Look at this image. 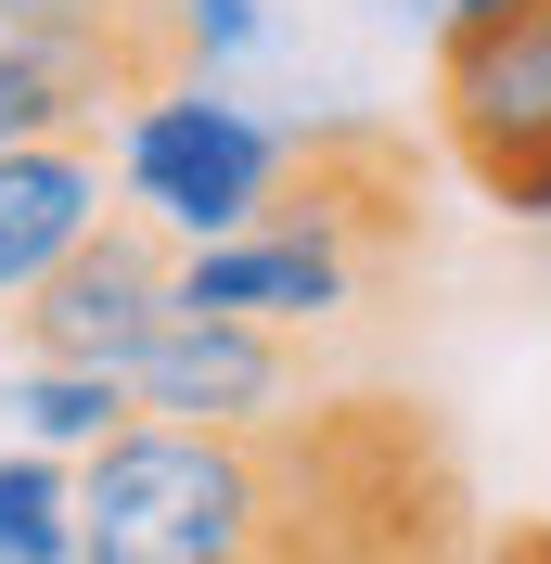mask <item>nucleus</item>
Segmentation results:
<instances>
[{
  "mask_svg": "<svg viewBox=\"0 0 551 564\" xmlns=\"http://www.w3.org/2000/svg\"><path fill=\"white\" fill-rule=\"evenodd\" d=\"M77 564H295L270 436L129 423L77 462Z\"/></svg>",
  "mask_w": 551,
  "mask_h": 564,
  "instance_id": "nucleus-1",
  "label": "nucleus"
},
{
  "mask_svg": "<svg viewBox=\"0 0 551 564\" xmlns=\"http://www.w3.org/2000/svg\"><path fill=\"white\" fill-rule=\"evenodd\" d=\"M270 39H282L270 0H154V52H168V77H244Z\"/></svg>",
  "mask_w": 551,
  "mask_h": 564,
  "instance_id": "nucleus-11",
  "label": "nucleus"
},
{
  "mask_svg": "<svg viewBox=\"0 0 551 564\" xmlns=\"http://www.w3.org/2000/svg\"><path fill=\"white\" fill-rule=\"evenodd\" d=\"M180 308V245L168 231H141L129 206L90 231V245L65 257V270L39 282L26 308H13V334H26V359H77V372H129L141 334Z\"/></svg>",
  "mask_w": 551,
  "mask_h": 564,
  "instance_id": "nucleus-5",
  "label": "nucleus"
},
{
  "mask_svg": "<svg viewBox=\"0 0 551 564\" xmlns=\"http://www.w3.org/2000/svg\"><path fill=\"white\" fill-rule=\"evenodd\" d=\"M0 564H77V462L0 449Z\"/></svg>",
  "mask_w": 551,
  "mask_h": 564,
  "instance_id": "nucleus-10",
  "label": "nucleus"
},
{
  "mask_svg": "<svg viewBox=\"0 0 551 564\" xmlns=\"http://www.w3.org/2000/svg\"><path fill=\"white\" fill-rule=\"evenodd\" d=\"M500 13H526V0H449L436 26H500Z\"/></svg>",
  "mask_w": 551,
  "mask_h": 564,
  "instance_id": "nucleus-13",
  "label": "nucleus"
},
{
  "mask_svg": "<svg viewBox=\"0 0 551 564\" xmlns=\"http://www.w3.org/2000/svg\"><path fill=\"white\" fill-rule=\"evenodd\" d=\"M141 423H206V436H282L295 423V334L231 308H168L129 359Z\"/></svg>",
  "mask_w": 551,
  "mask_h": 564,
  "instance_id": "nucleus-3",
  "label": "nucleus"
},
{
  "mask_svg": "<svg viewBox=\"0 0 551 564\" xmlns=\"http://www.w3.org/2000/svg\"><path fill=\"white\" fill-rule=\"evenodd\" d=\"M104 116H116L104 77H77V65H52V52H13V39H0V154H13V141H77V129H104Z\"/></svg>",
  "mask_w": 551,
  "mask_h": 564,
  "instance_id": "nucleus-9",
  "label": "nucleus"
},
{
  "mask_svg": "<svg viewBox=\"0 0 551 564\" xmlns=\"http://www.w3.org/2000/svg\"><path fill=\"white\" fill-rule=\"evenodd\" d=\"M104 154H116V206H129L141 231L218 245V231H257V218L282 206V180H295L309 141L270 129L231 77H154V90L116 104Z\"/></svg>",
  "mask_w": 551,
  "mask_h": 564,
  "instance_id": "nucleus-2",
  "label": "nucleus"
},
{
  "mask_svg": "<svg viewBox=\"0 0 551 564\" xmlns=\"http://www.w3.org/2000/svg\"><path fill=\"white\" fill-rule=\"evenodd\" d=\"M0 411H13V449H52V462H90L104 436H129V372H77V359H26L0 372Z\"/></svg>",
  "mask_w": 551,
  "mask_h": 564,
  "instance_id": "nucleus-8",
  "label": "nucleus"
},
{
  "mask_svg": "<svg viewBox=\"0 0 551 564\" xmlns=\"http://www.w3.org/2000/svg\"><path fill=\"white\" fill-rule=\"evenodd\" d=\"M0 39H13V52H52V65H77V77H104L116 104L168 77L154 0H0Z\"/></svg>",
  "mask_w": 551,
  "mask_h": 564,
  "instance_id": "nucleus-7",
  "label": "nucleus"
},
{
  "mask_svg": "<svg viewBox=\"0 0 551 564\" xmlns=\"http://www.w3.org/2000/svg\"><path fill=\"white\" fill-rule=\"evenodd\" d=\"M104 218H116V154H104V129L13 141V154H0V308H26V295L65 270Z\"/></svg>",
  "mask_w": 551,
  "mask_h": 564,
  "instance_id": "nucleus-6",
  "label": "nucleus"
},
{
  "mask_svg": "<svg viewBox=\"0 0 551 564\" xmlns=\"http://www.w3.org/2000/svg\"><path fill=\"white\" fill-rule=\"evenodd\" d=\"M436 129L487 193L551 167V0L500 26H436Z\"/></svg>",
  "mask_w": 551,
  "mask_h": 564,
  "instance_id": "nucleus-4",
  "label": "nucleus"
},
{
  "mask_svg": "<svg viewBox=\"0 0 551 564\" xmlns=\"http://www.w3.org/2000/svg\"><path fill=\"white\" fill-rule=\"evenodd\" d=\"M487 564H551V527H514V539H500Z\"/></svg>",
  "mask_w": 551,
  "mask_h": 564,
  "instance_id": "nucleus-12",
  "label": "nucleus"
}]
</instances>
